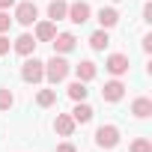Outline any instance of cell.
Segmentation results:
<instances>
[{
  "mask_svg": "<svg viewBox=\"0 0 152 152\" xmlns=\"http://www.w3.org/2000/svg\"><path fill=\"white\" fill-rule=\"evenodd\" d=\"M9 21H12V18H9L3 9H0V33H6V30H9Z\"/></svg>",
  "mask_w": 152,
  "mask_h": 152,
  "instance_id": "7402d4cb",
  "label": "cell"
},
{
  "mask_svg": "<svg viewBox=\"0 0 152 152\" xmlns=\"http://www.w3.org/2000/svg\"><path fill=\"white\" fill-rule=\"evenodd\" d=\"M143 21H152V3L143 6Z\"/></svg>",
  "mask_w": 152,
  "mask_h": 152,
  "instance_id": "cb8c5ba5",
  "label": "cell"
},
{
  "mask_svg": "<svg viewBox=\"0 0 152 152\" xmlns=\"http://www.w3.org/2000/svg\"><path fill=\"white\" fill-rule=\"evenodd\" d=\"M36 102H39V107H51V104L57 102V93H54V90H42V93L36 96Z\"/></svg>",
  "mask_w": 152,
  "mask_h": 152,
  "instance_id": "d6986e66",
  "label": "cell"
},
{
  "mask_svg": "<svg viewBox=\"0 0 152 152\" xmlns=\"http://www.w3.org/2000/svg\"><path fill=\"white\" fill-rule=\"evenodd\" d=\"M72 119H75V122H90V119H93V107H90L87 102H78L75 110H72Z\"/></svg>",
  "mask_w": 152,
  "mask_h": 152,
  "instance_id": "2e32d148",
  "label": "cell"
},
{
  "mask_svg": "<svg viewBox=\"0 0 152 152\" xmlns=\"http://www.w3.org/2000/svg\"><path fill=\"white\" fill-rule=\"evenodd\" d=\"M96 143H99L102 149H113V146L119 143V128H116V125H102V128L96 131Z\"/></svg>",
  "mask_w": 152,
  "mask_h": 152,
  "instance_id": "277c9868",
  "label": "cell"
},
{
  "mask_svg": "<svg viewBox=\"0 0 152 152\" xmlns=\"http://www.w3.org/2000/svg\"><path fill=\"white\" fill-rule=\"evenodd\" d=\"M90 15H93V9H90V3H84V0L72 3V6H69V12H66V18H69V21H75V24H87V21H90Z\"/></svg>",
  "mask_w": 152,
  "mask_h": 152,
  "instance_id": "5b68a950",
  "label": "cell"
},
{
  "mask_svg": "<svg viewBox=\"0 0 152 152\" xmlns=\"http://www.w3.org/2000/svg\"><path fill=\"white\" fill-rule=\"evenodd\" d=\"M110 45V36H107V30H96L93 36H90V48L93 51H104Z\"/></svg>",
  "mask_w": 152,
  "mask_h": 152,
  "instance_id": "e0dca14e",
  "label": "cell"
},
{
  "mask_svg": "<svg viewBox=\"0 0 152 152\" xmlns=\"http://www.w3.org/2000/svg\"><path fill=\"white\" fill-rule=\"evenodd\" d=\"M54 36H57L54 21H39V24H36V42H51Z\"/></svg>",
  "mask_w": 152,
  "mask_h": 152,
  "instance_id": "8fae6325",
  "label": "cell"
},
{
  "mask_svg": "<svg viewBox=\"0 0 152 152\" xmlns=\"http://www.w3.org/2000/svg\"><path fill=\"white\" fill-rule=\"evenodd\" d=\"M36 18H39V9H36V3L24 0V3H18V6H15V21H18V24L30 27V24H36Z\"/></svg>",
  "mask_w": 152,
  "mask_h": 152,
  "instance_id": "3957f363",
  "label": "cell"
},
{
  "mask_svg": "<svg viewBox=\"0 0 152 152\" xmlns=\"http://www.w3.org/2000/svg\"><path fill=\"white\" fill-rule=\"evenodd\" d=\"M87 93H90V90H87V84H84V81L69 84V99H72V102H84V99H87Z\"/></svg>",
  "mask_w": 152,
  "mask_h": 152,
  "instance_id": "ac0fdd59",
  "label": "cell"
},
{
  "mask_svg": "<svg viewBox=\"0 0 152 152\" xmlns=\"http://www.w3.org/2000/svg\"><path fill=\"white\" fill-rule=\"evenodd\" d=\"M3 54H9V39L0 33V57H3Z\"/></svg>",
  "mask_w": 152,
  "mask_h": 152,
  "instance_id": "603a6c76",
  "label": "cell"
},
{
  "mask_svg": "<svg viewBox=\"0 0 152 152\" xmlns=\"http://www.w3.org/2000/svg\"><path fill=\"white\" fill-rule=\"evenodd\" d=\"M131 152H152V143H149L146 137H137V140L131 143Z\"/></svg>",
  "mask_w": 152,
  "mask_h": 152,
  "instance_id": "44dd1931",
  "label": "cell"
},
{
  "mask_svg": "<svg viewBox=\"0 0 152 152\" xmlns=\"http://www.w3.org/2000/svg\"><path fill=\"white\" fill-rule=\"evenodd\" d=\"M131 113H134L137 119H146V116L152 113V102H149V99H143V96H140V99H134V104H131Z\"/></svg>",
  "mask_w": 152,
  "mask_h": 152,
  "instance_id": "9a60e30c",
  "label": "cell"
},
{
  "mask_svg": "<svg viewBox=\"0 0 152 152\" xmlns=\"http://www.w3.org/2000/svg\"><path fill=\"white\" fill-rule=\"evenodd\" d=\"M122 96H125V84L122 81H107L104 90H102V99L104 102H119Z\"/></svg>",
  "mask_w": 152,
  "mask_h": 152,
  "instance_id": "52a82bcc",
  "label": "cell"
},
{
  "mask_svg": "<svg viewBox=\"0 0 152 152\" xmlns=\"http://www.w3.org/2000/svg\"><path fill=\"white\" fill-rule=\"evenodd\" d=\"M116 21H119V12H116V9H110V6H107V9H104V6L99 9V24H102V30L113 27Z\"/></svg>",
  "mask_w": 152,
  "mask_h": 152,
  "instance_id": "5bb4252c",
  "label": "cell"
},
{
  "mask_svg": "<svg viewBox=\"0 0 152 152\" xmlns=\"http://www.w3.org/2000/svg\"><path fill=\"white\" fill-rule=\"evenodd\" d=\"M66 12H69V3H66V0H51V3H48V18H51V21H63Z\"/></svg>",
  "mask_w": 152,
  "mask_h": 152,
  "instance_id": "4fadbf2b",
  "label": "cell"
},
{
  "mask_svg": "<svg viewBox=\"0 0 152 152\" xmlns=\"http://www.w3.org/2000/svg\"><path fill=\"white\" fill-rule=\"evenodd\" d=\"M57 152H75V146H72V143H60V146H57Z\"/></svg>",
  "mask_w": 152,
  "mask_h": 152,
  "instance_id": "d4e9b609",
  "label": "cell"
},
{
  "mask_svg": "<svg viewBox=\"0 0 152 152\" xmlns=\"http://www.w3.org/2000/svg\"><path fill=\"white\" fill-rule=\"evenodd\" d=\"M104 66H107V72H110V75H116V78H119V75H125V72H128V57H125V54H110Z\"/></svg>",
  "mask_w": 152,
  "mask_h": 152,
  "instance_id": "8992f818",
  "label": "cell"
},
{
  "mask_svg": "<svg viewBox=\"0 0 152 152\" xmlns=\"http://www.w3.org/2000/svg\"><path fill=\"white\" fill-rule=\"evenodd\" d=\"M12 48H15L21 57H30V54H33V48H36V39H33L30 33H21V36L15 39V45H12Z\"/></svg>",
  "mask_w": 152,
  "mask_h": 152,
  "instance_id": "30bf717a",
  "label": "cell"
},
{
  "mask_svg": "<svg viewBox=\"0 0 152 152\" xmlns=\"http://www.w3.org/2000/svg\"><path fill=\"white\" fill-rule=\"evenodd\" d=\"M21 78H24L27 84L45 81V63H42V60H27V63L21 66Z\"/></svg>",
  "mask_w": 152,
  "mask_h": 152,
  "instance_id": "7a4b0ae2",
  "label": "cell"
},
{
  "mask_svg": "<svg viewBox=\"0 0 152 152\" xmlns=\"http://www.w3.org/2000/svg\"><path fill=\"white\" fill-rule=\"evenodd\" d=\"M69 69H72V66H69L63 57H57V54H54V57L45 63V78H48L51 84H60V81H66V78H69Z\"/></svg>",
  "mask_w": 152,
  "mask_h": 152,
  "instance_id": "6da1fadb",
  "label": "cell"
},
{
  "mask_svg": "<svg viewBox=\"0 0 152 152\" xmlns=\"http://www.w3.org/2000/svg\"><path fill=\"white\" fill-rule=\"evenodd\" d=\"M54 128H57V134H63V137H72V134H75V119H72L69 113H57V119H54Z\"/></svg>",
  "mask_w": 152,
  "mask_h": 152,
  "instance_id": "9c48e42d",
  "label": "cell"
},
{
  "mask_svg": "<svg viewBox=\"0 0 152 152\" xmlns=\"http://www.w3.org/2000/svg\"><path fill=\"white\" fill-rule=\"evenodd\" d=\"M51 42H54V54H69V51H75V42H78V39H75L72 33H60Z\"/></svg>",
  "mask_w": 152,
  "mask_h": 152,
  "instance_id": "ba28073f",
  "label": "cell"
},
{
  "mask_svg": "<svg viewBox=\"0 0 152 152\" xmlns=\"http://www.w3.org/2000/svg\"><path fill=\"white\" fill-rule=\"evenodd\" d=\"M12 104H15V96H12V90L0 87V110H9Z\"/></svg>",
  "mask_w": 152,
  "mask_h": 152,
  "instance_id": "ffe728a7",
  "label": "cell"
},
{
  "mask_svg": "<svg viewBox=\"0 0 152 152\" xmlns=\"http://www.w3.org/2000/svg\"><path fill=\"white\" fill-rule=\"evenodd\" d=\"M75 72H78V81H84V84H87V81H93V78H96V63H93V60H81L78 66H75Z\"/></svg>",
  "mask_w": 152,
  "mask_h": 152,
  "instance_id": "7c38bea8",
  "label": "cell"
},
{
  "mask_svg": "<svg viewBox=\"0 0 152 152\" xmlns=\"http://www.w3.org/2000/svg\"><path fill=\"white\" fill-rule=\"evenodd\" d=\"M12 3H15V0H0V9H9Z\"/></svg>",
  "mask_w": 152,
  "mask_h": 152,
  "instance_id": "484cf974",
  "label": "cell"
}]
</instances>
